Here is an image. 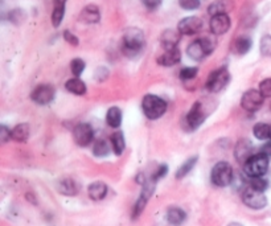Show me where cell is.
<instances>
[{"mask_svg":"<svg viewBox=\"0 0 271 226\" xmlns=\"http://www.w3.org/2000/svg\"><path fill=\"white\" fill-rule=\"evenodd\" d=\"M142 109L144 115L147 116L148 119H159L161 115H164V113L167 111V102L164 99H161L160 97H157V95L147 94L143 98Z\"/></svg>","mask_w":271,"mask_h":226,"instance_id":"obj_1","label":"cell"},{"mask_svg":"<svg viewBox=\"0 0 271 226\" xmlns=\"http://www.w3.org/2000/svg\"><path fill=\"white\" fill-rule=\"evenodd\" d=\"M216 48V40L211 37H202L198 40H194L192 44H189L187 48V55L189 58L194 61H201L204 57L211 55Z\"/></svg>","mask_w":271,"mask_h":226,"instance_id":"obj_2","label":"cell"},{"mask_svg":"<svg viewBox=\"0 0 271 226\" xmlns=\"http://www.w3.org/2000/svg\"><path fill=\"white\" fill-rule=\"evenodd\" d=\"M144 45V35L138 28H129L123 36V51L127 56H134L140 52Z\"/></svg>","mask_w":271,"mask_h":226,"instance_id":"obj_3","label":"cell"},{"mask_svg":"<svg viewBox=\"0 0 271 226\" xmlns=\"http://www.w3.org/2000/svg\"><path fill=\"white\" fill-rule=\"evenodd\" d=\"M269 170V156L263 152L255 153L244 164V171L249 177H262Z\"/></svg>","mask_w":271,"mask_h":226,"instance_id":"obj_4","label":"cell"},{"mask_svg":"<svg viewBox=\"0 0 271 226\" xmlns=\"http://www.w3.org/2000/svg\"><path fill=\"white\" fill-rule=\"evenodd\" d=\"M211 179L212 183L217 187H228L233 181V168L229 163L218 162L212 170Z\"/></svg>","mask_w":271,"mask_h":226,"instance_id":"obj_5","label":"cell"},{"mask_svg":"<svg viewBox=\"0 0 271 226\" xmlns=\"http://www.w3.org/2000/svg\"><path fill=\"white\" fill-rule=\"evenodd\" d=\"M230 74L226 68H220L209 74L207 81V88L209 92L218 93L229 83Z\"/></svg>","mask_w":271,"mask_h":226,"instance_id":"obj_6","label":"cell"},{"mask_svg":"<svg viewBox=\"0 0 271 226\" xmlns=\"http://www.w3.org/2000/svg\"><path fill=\"white\" fill-rule=\"evenodd\" d=\"M242 200H244V204L246 207H249L250 209H255V210L263 209L267 205V197L265 196V193L261 190L254 189L252 187L245 189Z\"/></svg>","mask_w":271,"mask_h":226,"instance_id":"obj_7","label":"cell"},{"mask_svg":"<svg viewBox=\"0 0 271 226\" xmlns=\"http://www.w3.org/2000/svg\"><path fill=\"white\" fill-rule=\"evenodd\" d=\"M155 183H156V181L154 180V179L151 177L150 180H146V183L143 184L142 193H140L139 199L136 200V204H135V207H134L133 220L138 218L139 216L142 214L143 209L146 208V205H147L148 200H150V197H151L152 193H154V190H155Z\"/></svg>","mask_w":271,"mask_h":226,"instance_id":"obj_8","label":"cell"},{"mask_svg":"<svg viewBox=\"0 0 271 226\" xmlns=\"http://www.w3.org/2000/svg\"><path fill=\"white\" fill-rule=\"evenodd\" d=\"M263 99H265V97L262 95V93L259 92V90L252 89V90H248V92L245 93L242 98H241V107L244 110L249 111V113H254V111L261 109Z\"/></svg>","mask_w":271,"mask_h":226,"instance_id":"obj_9","label":"cell"},{"mask_svg":"<svg viewBox=\"0 0 271 226\" xmlns=\"http://www.w3.org/2000/svg\"><path fill=\"white\" fill-rule=\"evenodd\" d=\"M202 29V20L197 16H188V18H184L183 20H180L177 24V31L181 35L185 36H192L196 35Z\"/></svg>","mask_w":271,"mask_h":226,"instance_id":"obj_10","label":"cell"},{"mask_svg":"<svg viewBox=\"0 0 271 226\" xmlns=\"http://www.w3.org/2000/svg\"><path fill=\"white\" fill-rule=\"evenodd\" d=\"M73 136L76 143L81 146V147H86L93 142L94 138V131H93L92 126L88 123H79L74 127Z\"/></svg>","mask_w":271,"mask_h":226,"instance_id":"obj_11","label":"cell"},{"mask_svg":"<svg viewBox=\"0 0 271 226\" xmlns=\"http://www.w3.org/2000/svg\"><path fill=\"white\" fill-rule=\"evenodd\" d=\"M55 94V88L51 85H39L31 94V98L33 102H36L37 105H48L53 101Z\"/></svg>","mask_w":271,"mask_h":226,"instance_id":"obj_12","label":"cell"},{"mask_svg":"<svg viewBox=\"0 0 271 226\" xmlns=\"http://www.w3.org/2000/svg\"><path fill=\"white\" fill-rule=\"evenodd\" d=\"M209 28H211V32L214 36H221L229 31L230 28V19L228 16V14L222 15H216V16H212L211 23H209Z\"/></svg>","mask_w":271,"mask_h":226,"instance_id":"obj_13","label":"cell"},{"mask_svg":"<svg viewBox=\"0 0 271 226\" xmlns=\"http://www.w3.org/2000/svg\"><path fill=\"white\" fill-rule=\"evenodd\" d=\"M234 155H235V159L238 160L239 163H246L250 159V157L253 156V144L252 142L249 140V139H239L238 143L235 146V150H234Z\"/></svg>","mask_w":271,"mask_h":226,"instance_id":"obj_14","label":"cell"},{"mask_svg":"<svg viewBox=\"0 0 271 226\" xmlns=\"http://www.w3.org/2000/svg\"><path fill=\"white\" fill-rule=\"evenodd\" d=\"M204 119H205V114L202 113V105L200 102H196L192 109L189 110L188 115H187V122H188L191 129L196 130L202 125Z\"/></svg>","mask_w":271,"mask_h":226,"instance_id":"obj_15","label":"cell"},{"mask_svg":"<svg viewBox=\"0 0 271 226\" xmlns=\"http://www.w3.org/2000/svg\"><path fill=\"white\" fill-rule=\"evenodd\" d=\"M180 35L181 33L174 29H167L164 32L161 33L160 36V44L164 48V51H170V49H175L177 48L180 42Z\"/></svg>","mask_w":271,"mask_h":226,"instance_id":"obj_16","label":"cell"},{"mask_svg":"<svg viewBox=\"0 0 271 226\" xmlns=\"http://www.w3.org/2000/svg\"><path fill=\"white\" fill-rule=\"evenodd\" d=\"M99 19H101L99 8L94 4L86 5V7L81 11V14H79V20H81L82 23H86V24L98 23Z\"/></svg>","mask_w":271,"mask_h":226,"instance_id":"obj_17","label":"cell"},{"mask_svg":"<svg viewBox=\"0 0 271 226\" xmlns=\"http://www.w3.org/2000/svg\"><path fill=\"white\" fill-rule=\"evenodd\" d=\"M180 60H181V52H180L179 48H175V49H170V51L164 52L157 58V64L168 68V66H174V65L179 64Z\"/></svg>","mask_w":271,"mask_h":226,"instance_id":"obj_18","label":"cell"},{"mask_svg":"<svg viewBox=\"0 0 271 226\" xmlns=\"http://www.w3.org/2000/svg\"><path fill=\"white\" fill-rule=\"evenodd\" d=\"M57 190L61 194H65V196H76L79 192V185L73 179L65 177V179H61L57 183Z\"/></svg>","mask_w":271,"mask_h":226,"instance_id":"obj_19","label":"cell"},{"mask_svg":"<svg viewBox=\"0 0 271 226\" xmlns=\"http://www.w3.org/2000/svg\"><path fill=\"white\" fill-rule=\"evenodd\" d=\"M88 193L89 197L93 201H101V200L105 199L106 194H107V185L102 181H96V183L89 185Z\"/></svg>","mask_w":271,"mask_h":226,"instance_id":"obj_20","label":"cell"},{"mask_svg":"<svg viewBox=\"0 0 271 226\" xmlns=\"http://www.w3.org/2000/svg\"><path fill=\"white\" fill-rule=\"evenodd\" d=\"M233 4L229 0H217L213 1L209 7H208V14L211 16H216V15H222L228 14L230 9H232Z\"/></svg>","mask_w":271,"mask_h":226,"instance_id":"obj_21","label":"cell"},{"mask_svg":"<svg viewBox=\"0 0 271 226\" xmlns=\"http://www.w3.org/2000/svg\"><path fill=\"white\" fill-rule=\"evenodd\" d=\"M167 220H168V222H170L171 225L179 226L187 220V213L184 212L181 208L171 207V208L167 210Z\"/></svg>","mask_w":271,"mask_h":226,"instance_id":"obj_22","label":"cell"},{"mask_svg":"<svg viewBox=\"0 0 271 226\" xmlns=\"http://www.w3.org/2000/svg\"><path fill=\"white\" fill-rule=\"evenodd\" d=\"M65 4H66V0H55V9L52 12V24H53V27H60L65 15Z\"/></svg>","mask_w":271,"mask_h":226,"instance_id":"obj_23","label":"cell"},{"mask_svg":"<svg viewBox=\"0 0 271 226\" xmlns=\"http://www.w3.org/2000/svg\"><path fill=\"white\" fill-rule=\"evenodd\" d=\"M106 122L113 129H118L122 123V111L119 107H110L106 114Z\"/></svg>","mask_w":271,"mask_h":226,"instance_id":"obj_24","label":"cell"},{"mask_svg":"<svg viewBox=\"0 0 271 226\" xmlns=\"http://www.w3.org/2000/svg\"><path fill=\"white\" fill-rule=\"evenodd\" d=\"M65 88H66L68 92L73 93L76 95H83V94L86 93V85H85L78 77H74V78L66 81Z\"/></svg>","mask_w":271,"mask_h":226,"instance_id":"obj_25","label":"cell"},{"mask_svg":"<svg viewBox=\"0 0 271 226\" xmlns=\"http://www.w3.org/2000/svg\"><path fill=\"white\" fill-rule=\"evenodd\" d=\"M11 136L15 142H25L29 136V126L27 123H20L15 126L11 131Z\"/></svg>","mask_w":271,"mask_h":226,"instance_id":"obj_26","label":"cell"},{"mask_svg":"<svg viewBox=\"0 0 271 226\" xmlns=\"http://www.w3.org/2000/svg\"><path fill=\"white\" fill-rule=\"evenodd\" d=\"M111 144H113V150H114L115 155L120 156L123 153L124 148H126V142H124L123 132L120 131H115L114 134L111 135Z\"/></svg>","mask_w":271,"mask_h":226,"instance_id":"obj_27","label":"cell"},{"mask_svg":"<svg viewBox=\"0 0 271 226\" xmlns=\"http://www.w3.org/2000/svg\"><path fill=\"white\" fill-rule=\"evenodd\" d=\"M252 48V40L246 36L238 37L234 42V52L237 55H246Z\"/></svg>","mask_w":271,"mask_h":226,"instance_id":"obj_28","label":"cell"},{"mask_svg":"<svg viewBox=\"0 0 271 226\" xmlns=\"http://www.w3.org/2000/svg\"><path fill=\"white\" fill-rule=\"evenodd\" d=\"M196 163H197V156H193L191 159H188L187 162H184L183 166H180L179 170L176 171V179H183V177H185L189 172L192 171L193 167L196 166Z\"/></svg>","mask_w":271,"mask_h":226,"instance_id":"obj_29","label":"cell"},{"mask_svg":"<svg viewBox=\"0 0 271 226\" xmlns=\"http://www.w3.org/2000/svg\"><path fill=\"white\" fill-rule=\"evenodd\" d=\"M253 134L258 140H266L270 138V126L266 123H257L254 126Z\"/></svg>","mask_w":271,"mask_h":226,"instance_id":"obj_30","label":"cell"},{"mask_svg":"<svg viewBox=\"0 0 271 226\" xmlns=\"http://www.w3.org/2000/svg\"><path fill=\"white\" fill-rule=\"evenodd\" d=\"M93 153L96 155L97 157H105L109 155V144L106 143V140H97L96 144H94V148H93Z\"/></svg>","mask_w":271,"mask_h":226,"instance_id":"obj_31","label":"cell"},{"mask_svg":"<svg viewBox=\"0 0 271 226\" xmlns=\"http://www.w3.org/2000/svg\"><path fill=\"white\" fill-rule=\"evenodd\" d=\"M261 53L265 57H271V35H265L261 38Z\"/></svg>","mask_w":271,"mask_h":226,"instance_id":"obj_32","label":"cell"},{"mask_svg":"<svg viewBox=\"0 0 271 226\" xmlns=\"http://www.w3.org/2000/svg\"><path fill=\"white\" fill-rule=\"evenodd\" d=\"M70 69H72V73H73L74 77H79L83 70H85V62L81 58H74L70 62Z\"/></svg>","mask_w":271,"mask_h":226,"instance_id":"obj_33","label":"cell"},{"mask_svg":"<svg viewBox=\"0 0 271 226\" xmlns=\"http://www.w3.org/2000/svg\"><path fill=\"white\" fill-rule=\"evenodd\" d=\"M250 179H252V180H250V187H252V188L261 190V192H265V190L267 189L269 184H267L266 180H263L262 177H250Z\"/></svg>","mask_w":271,"mask_h":226,"instance_id":"obj_34","label":"cell"},{"mask_svg":"<svg viewBox=\"0 0 271 226\" xmlns=\"http://www.w3.org/2000/svg\"><path fill=\"white\" fill-rule=\"evenodd\" d=\"M180 7L187 11H193L200 7V0H179Z\"/></svg>","mask_w":271,"mask_h":226,"instance_id":"obj_35","label":"cell"},{"mask_svg":"<svg viewBox=\"0 0 271 226\" xmlns=\"http://www.w3.org/2000/svg\"><path fill=\"white\" fill-rule=\"evenodd\" d=\"M259 92L262 93L265 98L271 97V78L263 79L262 82L259 83Z\"/></svg>","mask_w":271,"mask_h":226,"instance_id":"obj_36","label":"cell"},{"mask_svg":"<svg viewBox=\"0 0 271 226\" xmlns=\"http://www.w3.org/2000/svg\"><path fill=\"white\" fill-rule=\"evenodd\" d=\"M198 73L197 68H184L180 72V78L181 79H193Z\"/></svg>","mask_w":271,"mask_h":226,"instance_id":"obj_37","label":"cell"},{"mask_svg":"<svg viewBox=\"0 0 271 226\" xmlns=\"http://www.w3.org/2000/svg\"><path fill=\"white\" fill-rule=\"evenodd\" d=\"M167 172H168V167H167L166 164H161V166L156 170V172L152 175V179H154L155 181L160 180L161 177H164V176L167 175Z\"/></svg>","mask_w":271,"mask_h":226,"instance_id":"obj_38","label":"cell"},{"mask_svg":"<svg viewBox=\"0 0 271 226\" xmlns=\"http://www.w3.org/2000/svg\"><path fill=\"white\" fill-rule=\"evenodd\" d=\"M64 38H65V41L69 42L70 45L77 46L79 44L77 36H76V35H73V33H72V32H69V31H65V32H64Z\"/></svg>","mask_w":271,"mask_h":226,"instance_id":"obj_39","label":"cell"},{"mask_svg":"<svg viewBox=\"0 0 271 226\" xmlns=\"http://www.w3.org/2000/svg\"><path fill=\"white\" fill-rule=\"evenodd\" d=\"M0 135H1V140H3V143L8 142L9 139L12 138V136H11V130L7 129L5 126H1V127H0Z\"/></svg>","mask_w":271,"mask_h":226,"instance_id":"obj_40","label":"cell"},{"mask_svg":"<svg viewBox=\"0 0 271 226\" xmlns=\"http://www.w3.org/2000/svg\"><path fill=\"white\" fill-rule=\"evenodd\" d=\"M144 3L148 8H156L157 5L161 3V0H144Z\"/></svg>","mask_w":271,"mask_h":226,"instance_id":"obj_41","label":"cell"},{"mask_svg":"<svg viewBox=\"0 0 271 226\" xmlns=\"http://www.w3.org/2000/svg\"><path fill=\"white\" fill-rule=\"evenodd\" d=\"M262 152L265 153V155H267L269 157L271 156V140H269V142H267V143L263 146Z\"/></svg>","mask_w":271,"mask_h":226,"instance_id":"obj_42","label":"cell"},{"mask_svg":"<svg viewBox=\"0 0 271 226\" xmlns=\"http://www.w3.org/2000/svg\"><path fill=\"white\" fill-rule=\"evenodd\" d=\"M25 197H27V200L29 201V203L37 205V199H36V196H35V193H32V192H28V193L25 194Z\"/></svg>","mask_w":271,"mask_h":226,"instance_id":"obj_43","label":"cell"},{"mask_svg":"<svg viewBox=\"0 0 271 226\" xmlns=\"http://www.w3.org/2000/svg\"><path fill=\"white\" fill-rule=\"evenodd\" d=\"M228 226H244V225H241L239 222H232V224H229Z\"/></svg>","mask_w":271,"mask_h":226,"instance_id":"obj_44","label":"cell"},{"mask_svg":"<svg viewBox=\"0 0 271 226\" xmlns=\"http://www.w3.org/2000/svg\"><path fill=\"white\" fill-rule=\"evenodd\" d=\"M270 139H271V126H270Z\"/></svg>","mask_w":271,"mask_h":226,"instance_id":"obj_45","label":"cell"}]
</instances>
